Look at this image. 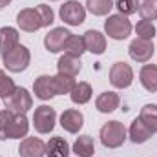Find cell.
<instances>
[{
    "mask_svg": "<svg viewBox=\"0 0 157 157\" xmlns=\"http://www.w3.org/2000/svg\"><path fill=\"white\" fill-rule=\"evenodd\" d=\"M33 90H35V97H39L40 101H49L51 97L57 95V88H55V80L49 75H40L33 82Z\"/></svg>",
    "mask_w": 157,
    "mask_h": 157,
    "instance_id": "13",
    "label": "cell"
},
{
    "mask_svg": "<svg viewBox=\"0 0 157 157\" xmlns=\"http://www.w3.org/2000/svg\"><path fill=\"white\" fill-rule=\"evenodd\" d=\"M91 86L88 84V82H78L73 86V90L70 91V95H71V101L75 102V104H86L90 99H91Z\"/></svg>",
    "mask_w": 157,
    "mask_h": 157,
    "instance_id": "23",
    "label": "cell"
},
{
    "mask_svg": "<svg viewBox=\"0 0 157 157\" xmlns=\"http://www.w3.org/2000/svg\"><path fill=\"white\" fill-rule=\"evenodd\" d=\"M152 135H154V132L141 121V117L132 122V126H130V139H132V143H135V144L146 143Z\"/></svg>",
    "mask_w": 157,
    "mask_h": 157,
    "instance_id": "17",
    "label": "cell"
},
{
    "mask_svg": "<svg viewBox=\"0 0 157 157\" xmlns=\"http://www.w3.org/2000/svg\"><path fill=\"white\" fill-rule=\"evenodd\" d=\"M104 29L106 35L115 40H124L132 33V22L124 17V15H112L108 17V20L104 22Z\"/></svg>",
    "mask_w": 157,
    "mask_h": 157,
    "instance_id": "4",
    "label": "cell"
},
{
    "mask_svg": "<svg viewBox=\"0 0 157 157\" xmlns=\"http://www.w3.org/2000/svg\"><path fill=\"white\" fill-rule=\"evenodd\" d=\"M143 20H155L157 18V0H143L137 7Z\"/></svg>",
    "mask_w": 157,
    "mask_h": 157,
    "instance_id": "27",
    "label": "cell"
},
{
    "mask_svg": "<svg viewBox=\"0 0 157 157\" xmlns=\"http://www.w3.org/2000/svg\"><path fill=\"white\" fill-rule=\"evenodd\" d=\"M86 6L93 15L102 17L110 13V9L113 7V0H86Z\"/></svg>",
    "mask_w": 157,
    "mask_h": 157,
    "instance_id": "26",
    "label": "cell"
},
{
    "mask_svg": "<svg viewBox=\"0 0 157 157\" xmlns=\"http://www.w3.org/2000/svg\"><path fill=\"white\" fill-rule=\"evenodd\" d=\"M135 31H137V39L152 40L155 37V26H154L150 20H141V22L135 26Z\"/></svg>",
    "mask_w": 157,
    "mask_h": 157,
    "instance_id": "29",
    "label": "cell"
},
{
    "mask_svg": "<svg viewBox=\"0 0 157 157\" xmlns=\"http://www.w3.org/2000/svg\"><path fill=\"white\" fill-rule=\"evenodd\" d=\"M141 84L150 91V93H155L157 91V66L155 64H144L141 68Z\"/></svg>",
    "mask_w": 157,
    "mask_h": 157,
    "instance_id": "19",
    "label": "cell"
},
{
    "mask_svg": "<svg viewBox=\"0 0 157 157\" xmlns=\"http://www.w3.org/2000/svg\"><path fill=\"white\" fill-rule=\"evenodd\" d=\"M9 2H11V0H0V7H6Z\"/></svg>",
    "mask_w": 157,
    "mask_h": 157,
    "instance_id": "33",
    "label": "cell"
},
{
    "mask_svg": "<svg viewBox=\"0 0 157 157\" xmlns=\"http://www.w3.org/2000/svg\"><path fill=\"white\" fill-rule=\"evenodd\" d=\"M29 122L26 119V113H15L11 110L0 112V141L6 139H20L28 133Z\"/></svg>",
    "mask_w": 157,
    "mask_h": 157,
    "instance_id": "1",
    "label": "cell"
},
{
    "mask_svg": "<svg viewBox=\"0 0 157 157\" xmlns=\"http://www.w3.org/2000/svg\"><path fill=\"white\" fill-rule=\"evenodd\" d=\"M70 37H71V33H70L68 29H64V28H55V29H51V31L44 37V46H46L48 51L59 53V51L64 49V46H66V42H68Z\"/></svg>",
    "mask_w": 157,
    "mask_h": 157,
    "instance_id": "11",
    "label": "cell"
},
{
    "mask_svg": "<svg viewBox=\"0 0 157 157\" xmlns=\"http://www.w3.org/2000/svg\"><path fill=\"white\" fill-rule=\"evenodd\" d=\"M20 157H44L46 155V144L39 137H26L18 146Z\"/></svg>",
    "mask_w": 157,
    "mask_h": 157,
    "instance_id": "12",
    "label": "cell"
},
{
    "mask_svg": "<svg viewBox=\"0 0 157 157\" xmlns=\"http://www.w3.org/2000/svg\"><path fill=\"white\" fill-rule=\"evenodd\" d=\"M82 64H80V59L75 57H70V55H64L59 59L57 62V70L60 75H68V77H77L78 71H80Z\"/></svg>",
    "mask_w": 157,
    "mask_h": 157,
    "instance_id": "18",
    "label": "cell"
},
{
    "mask_svg": "<svg viewBox=\"0 0 157 157\" xmlns=\"http://www.w3.org/2000/svg\"><path fill=\"white\" fill-rule=\"evenodd\" d=\"M82 122H84V117L78 110H66L60 115V126L70 133H77L82 128Z\"/></svg>",
    "mask_w": 157,
    "mask_h": 157,
    "instance_id": "15",
    "label": "cell"
},
{
    "mask_svg": "<svg viewBox=\"0 0 157 157\" xmlns=\"http://www.w3.org/2000/svg\"><path fill=\"white\" fill-rule=\"evenodd\" d=\"M119 102H121V99H119V95L115 91H104L97 97L95 106L101 113H112L119 108Z\"/></svg>",
    "mask_w": 157,
    "mask_h": 157,
    "instance_id": "16",
    "label": "cell"
},
{
    "mask_svg": "<svg viewBox=\"0 0 157 157\" xmlns=\"http://www.w3.org/2000/svg\"><path fill=\"white\" fill-rule=\"evenodd\" d=\"M55 80V88H57V95H64V93H70L73 90V86L77 84L75 82V77H68V75H57L53 77Z\"/></svg>",
    "mask_w": 157,
    "mask_h": 157,
    "instance_id": "28",
    "label": "cell"
},
{
    "mask_svg": "<svg viewBox=\"0 0 157 157\" xmlns=\"http://www.w3.org/2000/svg\"><path fill=\"white\" fill-rule=\"evenodd\" d=\"M115 6H117L119 13L126 17V15H132V13H135V11H137L139 2H137V0H117V2H115Z\"/></svg>",
    "mask_w": 157,
    "mask_h": 157,
    "instance_id": "31",
    "label": "cell"
},
{
    "mask_svg": "<svg viewBox=\"0 0 157 157\" xmlns=\"http://www.w3.org/2000/svg\"><path fill=\"white\" fill-rule=\"evenodd\" d=\"M15 46H18V31L15 28H2L0 29V55H6Z\"/></svg>",
    "mask_w": 157,
    "mask_h": 157,
    "instance_id": "21",
    "label": "cell"
},
{
    "mask_svg": "<svg viewBox=\"0 0 157 157\" xmlns=\"http://www.w3.org/2000/svg\"><path fill=\"white\" fill-rule=\"evenodd\" d=\"M141 121L155 133L157 132V104H146L141 110Z\"/></svg>",
    "mask_w": 157,
    "mask_h": 157,
    "instance_id": "25",
    "label": "cell"
},
{
    "mask_svg": "<svg viewBox=\"0 0 157 157\" xmlns=\"http://www.w3.org/2000/svg\"><path fill=\"white\" fill-rule=\"evenodd\" d=\"M64 51H66V55H70V57L80 59V55L86 51L84 39L78 37V35H71V37L68 39V42H66V46H64Z\"/></svg>",
    "mask_w": 157,
    "mask_h": 157,
    "instance_id": "24",
    "label": "cell"
},
{
    "mask_svg": "<svg viewBox=\"0 0 157 157\" xmlns=\"http://www.w3.org/2000/svg\"><path fill=\"white\" fill-rule=\"evenodd\" d=\"M73 152L78 157H93L95 154V144H93V139L90 135H80L75 144H73Z\"/></svg>",
    "mask_w": 157,
    "mask_h": 157,
    "instance_id": "22",
    "label": "cell"
},
{
    "mask_svg": "<svg viewBox=\"0 0 157 157\" xmlns=\"http://www.w3.org/2000/svg\"><path fill=\"white\" fill-rule=\"evenodd\" d=\"M2 60L6 64V68L13 73H20L24 71L28 66H29V60H31V55H29V49L22 44L15 46L13 49H9L6 55H2Z\"/></svg>",
    "mask_w": 157,
    "mask_h": 157,
    "instance_id": "2",
    "label": "cell"
},
{
    "mask_svg": "<svg viewBox=\"0 0 157 157\" xmlns=\"http://www.w3.org/2000/svg\"><path fill=\"white\" fill-rule=\"evenodd\" d=\"M17 90V86H15V82H13V78L7 77L2 70H0V99H7V97H11L13 95V91Z\"/></svg>",
    "mask_w": 157,
    "mask_h": 157,
    "instance_id": "30",
    "label": "cell"
},
{
    "mask_svg": "<svg viewBox=\"0 0 157 157\" xmlns=\"http://www.w3.org/2000/svg\"><path fill=\"white\" fill-rule=\"evenodd\" d=\"M17 24L20 26V29H24L28 33H33V31H37L40 28H44V20H42L39 7H26V9H22L17 15Z\"/></svg>",
    "mask_w": 157,
    "mask_h": 157,
    "instance_id": "7",
    "label": "cell"
},
{
    "mask_svg": "<svg viewBox=\"0 0 157 157\" xmlns=\"http://www.w3.org/2000/svg\"><path fill=\"white\" fill-rule=\"evenodd\" d=\"M128 51H130V57H132L133 60H137V62H148V60L154 57L155 48H154L152 40L135 39V40H132Z\"/></svg>",
    "mask_w": 157,
    "mask_h": 157,
    "instance_id": "10",
    "label": "cell"
},
{
    "mask_svg": "<svg viewBox=\"0 0 157 157\" xmlns=\"http://www.w3.org/2000/svg\"><path fill=\"white\" fill-rule=\"evenodd\" d=\"M55 121H57L55 110L46 106V104L39 106L33 113V126L39 133H49L55 128Z\"/></svg>",
    "mask_w": 157,
    "mask_h": 157,
    "instance_id": "6",
    "label": "cell"
},
{
    "mask_svg": "<svg viewBox=\"0 0 157 157\" xmlns=\"http://www.w3.org/2000/svg\"><path fill=\"white\" fill-rule=\"evenodd\" d=\"M37 7H39L40 15H42L44 28H46V26H49V24H53V20H55V13H53V9H51L49 6H46V4H39Z\"/></svg>",
    "mask_w": 157,
    "mask_h": 157,
    "instance_id": "32",
    "label": "cell"
},
{
    "mask_svg": "<svg viewBox=\"0 0 157 157\" xmlns=\"http://www.w3.org/2000/svg\"><path fill=\"white\" fill-rule=\"evenodd\" d=\"M84 46H86V51H91L93 55H102L106 51V39L102 33L95 31V29H90L84 33Z\"/></svg>",
    "mask_w": 157,
    "mask_h": 157,
    "instance_id": "14",
    "label": "cell"
},
{
    "mask_svg": "<svg viewBox=\"0 0 157 157\" xmlns=\"http://www.w3.org/2000/svg\"><path fill=\"white\" fill-rule=\"evenodd\" d=\"M46 155L48 157H68L70 155V144L62 137H51L46 144Z\"/></svg>",
    "mask_w": 157,
    "mask_h": 157,
    "instance_id": "20",
    "label": "cell"
},
{
    "mask_svg": "<svg viewBox=\"0 0 157 157\" xmlns=\"http://www.w3.org/2000/svg\"><path fill=\"white\" fill-rule=\"evenodd\" d=\"M110 82L115 88H128L133 82V70L126 62H115L110 70Z\"/></svg>",
    "mask_w": 157,
    "mask_h": 157,
    "instance_id": "9",
    "label": "cell"
},
{
    "mask_svg": "<svg viewBox=\"0 0 157 157\" xmlns=\"http://www.w3.org/2000/svg\"><path fill=\"white\" fill-rule=\"evenodd\" d=\"M6 108L15 113H26L33 108V99L26 88H17L11 97L6 99Z\"/></svg>",
    "mask_w": 157,
    "mask_h": 157,
    "instance_id": "8",
    "label": "cell"
},
{
    "mask_svg": "<svg viewBox=\"0 0 157 157\" xmlns=\"http://www.w3.org/2000/svg\"><path fill=\"white\" fill-rule=\"evenodd\" d=\"M126 141V128L119 121H110L101 128V143L106 148H119Z\"/></svg>",
    "mask_w": 157,
    "mask_h": 157,
    "instance_id": "3",
    "label": "cell"
},
{
    "mask_svg": "<svg viewBox=\"0 0 157 157\" xmlns=\"http://www.w3.org/2000/svg\"><path fill=\"white\" fill-rule=\"evenodd\" d=\"M60 20H64L68 26H80L86 18V9L77 0H68L66 4L60 6Z\"/></svg>",
    "mask_w": 157,
    "mask_h": 157,
    "instance_id": "5",
    "label": "cell"
}]
</instances>
